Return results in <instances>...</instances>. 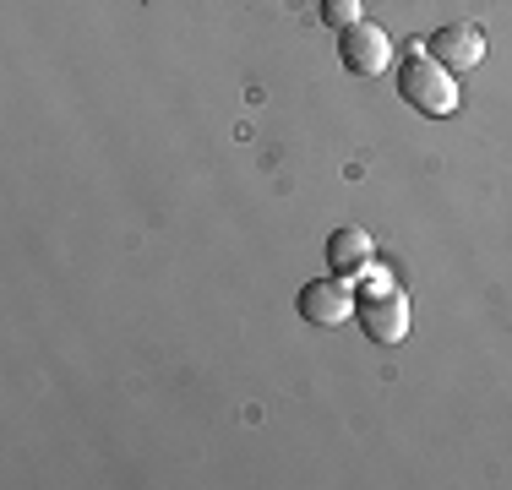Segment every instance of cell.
Listing matches in <instances>:
<instances>
[{
	"mask_svg": "<svg viewBox=\"0 0 512 490\" xmlns=\"http://www.w3.org/2000/svg\"><path fill=\"white\" fill-rule=\"evenodd\" d=\"M425 55H436L447 71H474L485 60V33L474 28V22H447V28H436L431 39H420Z\"/></svg>",
	"mask_w": 512,
	"mask_h": 490,
	"instance_id": "obj_5",
	"label": "cell"
},
{
	"mask_svg": "<svg viewBox=\"0 0 512 490\" xmlns=\"http://www.w3.org/2000/svg\"><path fill=\"white\" fill-rule=\"evenodd\" d=\"M355 322H360V333L371 338V343L393 349V343H404V338H409V300H404L398 289H387V294H365V300L355 305Z\"/></svg>",
	"mask_w": 512,
	"mask_h": 490,
	"instance_id": "obj_4",
	"label": "cell"
},
{
	"mask_svg": "<svg viewBox=\"0 0 512 490\" xmlns=\"http://www.w3.org/2000/svg\"><path fill=\"white\" fill-rule=\"evenodd\" d=\"M398 93L409 98V109H420V115H431V120H447V115L458 109V82H453V71H447L436 55H425L420 39H414L409 60L398 66Z\"/></svg>",
	"mask_w": 512,
	"mask_h": 490,
	"instance_id": "obj_1",
	"label": "cell"
},
{
	"mask_svg": "<svg viewBox=\"0 0 512 490\" xmlns=\"http://www.w3.org/2000/svg\"><path fill=\"white\" fill-rule=\"evenodd\" d=\"M338 60H344L349 77H382L387 60H393V39L382 33V22H355V28L338 33Z\"/></svg>",
	"mask_w": 512,
	"mask_h": 490,
	"instance_id": "obj_2",
	"label": "cell"
},
{
	"mask_svg": "<svg viewBox=\"0 0 512 490\" xmlns=\"http://www.w3.org/2000/svg\"><path fill=\"white\" fill-rule=\"evenodd\" d=\"M360 305V294L349 289V278L327 273V278H311V284H300V316H306L311 327H338L349 322Z\"/></svg>",
	"mask_w": 512,
	"mask_h": 490,
	"instance_id": "obj_3",
	"label": "cell"
},
{
	"mask_svg": "<svg viewBox=\"0 0 512 490\" xmlns=\"http://www.w3.org/2000/svg\"><path fill=\"white\" fill-rule=\"evenodd\" d=\"M387 289H393V278H387V273H371V267H365V284H360V300H365V294H387Z\"/></svg>",
	"mask_w": 512,
	"mask_h": 490,
	"instance_id": "obj_8",
	"label": "cell"
},
{
	"mask_svg": "<svg viewBox=\"0 0 512 490\" xmlns=\"http://www.w3.org/2000/svg\"><path fill=\"white\" fill-rule=\"evenodd\" d=\"M322 22H327L333 33L355 28V22H360V0H322Z\"/></svg>",
	"mask_w": 512,
	"mask_h": 490,
	"instance_id": "obj_7",
	"label": "cell"
},
{
	"mask_svg": "<svg viewBox=\"0 0 512 490\" xmlns=\"http://www.w3.org/2000/svg\"><path fill=\"white\" fill-rule=\"evenodd\" d=\"M327 267H333L338 278H360L365 267H371V235H365V229H333V240H327Z\"/></svg>",
	"mask_w": 512,
	"mask_h": 490,
	"instance_id": "obj_6",
	"label": "cell"
}]
</instances>
